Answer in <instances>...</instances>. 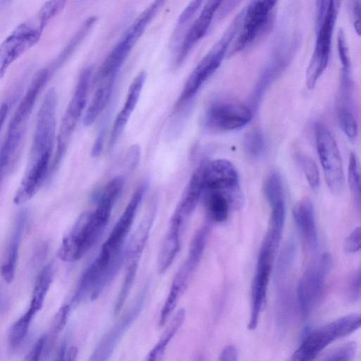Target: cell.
I'll return each instance as SVG.
<instances>
[{
	"mask_svg": "<svg viewBox=\"0 0 361 361\" xmlns=\"http://www.w3.org/2000/svg\"><path fill=\"white\" fill-rule=\"evenodd\" d=\"M342 0H314V35L313 51L306 70V85L314 87L326 68L332 39Z\"/></svg>",
	"mask_w": 361,
	"mask_h": 361,
	"instance_id": "6da1fadb",
	"label": "cell"
},
{
	"mask_svg": "<svg viewBox=\"0 0 361 361\" xmlns=\"http://www.w3.org/2000/svg\"><path fill=\"white\" fill-rule=\"evenodd\" d=\"M279 0H250L243 8L239 30L232 42L226 56L250 49L271 31L276 22Z\"/></svg>",
	"mask_w": 361,
	"mask_h": 361,
	"instance_id": "7a4b0ae2",
	"label": "cell"
},
{
	"mask_svg": "<svg viewBox=\"0 0 361 361\" xmlns=\"http://www.w3.org/2000/svg\"><path fill=\"white\" fill-rule=\"evenodd\" d=\"M286 23L274 40L269 56L255 87L251 108L258 105L264 91L288 66L301 44L302 38L299 27Z\"/></svg>",
	"mask_w": 361,
	"mask_h": 361,
	"instance_id": "3957f363",
	"label": "cell"
},
{
	"mask_svg": "<svg viewBox=\"0 0 361 361\" xmlns=\"http://www.w3.org/2000/svg\"><path fill=\"white\" fill-rule=\"evenodd\" d=\"M243 15V8L236 14L221 37L192 70L177 100L176 104L177 109L188 103L196 94L202 85L219 68L239 30Z\"/></svg>",
	"mask_w": 361,
	"mask_h": 361,
	"instance_id": "277c9868",
	"label": "cell"
},
{
	"mask_svg": "<svg viewBox=\"0 0 361 361\" xmlns=\"http://www.w3.org/2000/svg\"><path fill=\"white\" fill-rule=\"evenodd\" d=\"M92 73V66L85 68L80 73L74 92L61 119L56 137V149L51 162L48 178L59 169L67 152L78 121L85 111Z\"/></svg>",
	"mask_w": 361,
	"mask_h": 361,
	"instance_id": "5b68a950",
	"label": "cell"
},
{
	"mask_svg": "<svg viewBox=\"0 0 361 361\" xmlns=\"http://www.w3.org/2000/svg\"><path fill=\"white\" fill-rule=\"evenodd\" d=\"M50 20L39 8L33 17L18 25L0 44V79L13 62L39 41Z\"/></svg>",
	"mask_w": 361,
	"mask_h": 361,
	"instance_id": "8992f818",
	"label": "cell"
},
{
	"mask_svg": "<svg viewBox=\"0 0 361 361\" xmlns=\"http://www.w3.org/2000/svg\"><path fill=\"white\" fill-rule=\"evenodd\" d=\"M360 323V314L353 313L309 332L292 355V360L310 361L315 359L329 344L359 329Z\"/></svg>",
	"mask_w": 361,
	"mask_h": 361,
	"instance_id": "52a82bcc",
	"label": "cell"
},
{
	"mask_svg": "<svg viewBox=\"0 0 361 361\" xmlns=\"http://www.w3.org/2000/svg\"><path fill=\"white\" fill-rule=\"evenodd\" d=\"M57 94L54 88L46 93L39 107L29 162L51 159L56 139Z\"/></svg>",
	"mask_w": 361,
	"mask_h": 361,
	"instance_id": "ba28073f",
	"label": "cell"
},
{
	"mask_svg": "<svg viewBox=\"0 0 361 361\" xmlns=\"http://www.w3.org/2000/svg\"><path fill=\"white\" fill-rule=\"evenodd\" d=\"M331 263L330 253L323 252L312 261L299 280L296 295L303 317L309 315L320 300Z\"/></svg>",
	"mask_w": 361,
	"mask_h": 361,
	"instance_id": "9c48e42d",
	"label": "cell"
},
{
	"mask_svg": "<svg viewBox=\"0 0 361 361\" xmlns=\"http://www.w3.org/2000/svg\"><path fill=\"white\" fill-rule=\"evenodd\" d=\"M147 183L141 184L132 195L123 214L102 246L94 262L100 269L109 267L114 258L123 250V245L133 223L137 208L147 190Z\"/></svg>",
	"mask_w": 361,
	"mask_h": 361,
	"instance_id": "30bf717a",
	"label": "cell"
},
{
	"mask_svg": "<svg viewBox=\"0 0 361 361\" xmlns=\"http://www.w3.org/2000/svg\"><path fill=\"white\" fill-rule=\"evenodd\" d=\"M315 140L326 185L333 193L339 194L343 189L344 176L335 139L325 125L318 123L315 127Z\"/></svg>",
	"mask_w": 361,
	"mask_h": 361,
	"instance_id": "8fae6325",
	"label": "cell"
},
{
	"mask_svg": "<svg viewBox=\"0 0 361 361\" xmlns=\"http://www.w3.org/2000/svg\"><path fill=\"white\" fill-rule=\"evenodd\" d=\"M230 0H206L199 16L185 34L175 59L176 67L180 66L193 47L206 35L212 23L229 13Z\"/></svg>",
	"mask_w": 361,
	"mask_h": 361,
	"instance_id": "7c38bea8",
	"label": "cell"
},
{
	"mask_svg": "<svg viewBox=\"0 0 361 361\" xmlns=\"http://www.w3.org/2000/svg\"><path fill=\"white\" fill-rule=\"evenodd\" d=\"M204 192H223L228 197L232 207L237 208L240 205L239 176L231 161L218 159L204 163Z\"/></svg>",
	"mask_w": 361,
	"mask_h": 361,
	"instance_id": "4fadbf2b",
	"label": "cell"
},
{
	"mask_svg": "<svg viewBox=\"0 0 361 361\" xmlns=\"http://www.w3.org/2000/svg\"><path fill=\"white\" fill-rule=\"evenodd\" d=\"M252 109L235 100L214 102L203 116L204 125L212 130L229 131L242 128L250 122Z\"/></svg>",
	"mask_w": 361,
	"mask_h": 361,
	"instance_id": "5bb4252c",
	"label": "cell"
},
{
	"mask_svg": "<svg viewBox=\"0 0 361 361\" xmlns=\"http://www.w3.org/2000/svg\"><path fill=\"white\" fill-rule=\"evenodd\" d=\"M276 250L263 240L257 257L251 289V310L248 329L254 330L264 307L272 263Z\"/></svg>",
	"mask_w": 361,
	"mask_h": 361,
	"instance_id": "9a60e30c",
	"label": "cell"
},
{
	"mask_svg": "<svg viewBox=\"0 0 361 361\" xmlns=\"http://www.w3.org/2000/svg\"><path fill=\"white\" fill-rule=\"evenodd\" d=\"M90 212L80 215L69 233L63 238L57 255L64 262L79 260L99 238L90 225Z\"/></svg>",
	"mask_w": 361,
	"mask_h": 361,
	"instance_id": "2e32d148",
	"label": "cell"
},
{
	"mask_svg": "<svg viewBox=\"0 0 361 361\" xmlns=\"http://www.w3.org/2000/svg\"><path fill=\"white\" fill-rule=\"evenodd\" d=\"M51 75L47 67L41 69L36 73L14 112L8 128L25 130L28 118L31 115L37 97Z\"/></svg>",
	"mask_w": 361,
	"mask_h": 361,
	"instance_id": "e0dca14e",
	"label": "cell"
},
{
	"mask_svg": "<svg viewBox=\"0 0 361 361\" xmlns=\"http://www.w3.org/2000/svg\"><path fill=\"white\" fill-rule=\"evenodd\" d=\"M209 228L203 226L197 230L190 244L188 254L184 263L177 271L172 284L185 292L196 270L205 247Z\"/></svg>",
	"mask_w": 361,
	"mask_h": 361,
	"instance_id": "ac0fdd59",
	"label": "cell"
},
{
	"mask_svg": "<svg viewBox=\"0 0 361 361\" xmlns=\"http://www.w3.org/2000/svg\"><path fill=\"white\" fill-rule=\"evenodd\" d=\"M157 208V200L154 198L148 205L137 228L130 238L126 248L123 250L125 264L138 263L148 239Z\"/></svg>",
	"mask_w": 361,
	"mask_h": 361,
	"instance_id": "d6986e66",
	"label": "cell"
},
{
	"mask_svg": "<svg viewBox=\"0 0 361 361\" xmlns=\"http://www.w3.org/2000/svg\"><path fill=\"white\" fill-rule=\"evenodd\" d=\"M204 165L192 173L171 216L183 224L193 213L204 192Z\"/></svg>",
	"mask_w": 361,
	"mask_h": 361,
	"instance_id": "ffe728a7",
	"label": "cell"
},
{
	"mask_svg": "<svg viewBox=\"0 0 361 361\" xmlns=\"http://www.w3.org/2000/svg\"><path fill=\"white\" fill-rule=\"evenodd\" d=\"M146 77V72L145 71H142L131 82L123 106L117 114L113 124L109 138L110 148H112L115 145L124 130L138 102Z\"/></svg>",
	"mask_w": 361,
	"mask_h": 361,
	"instance_id": "44dd1931",
	"label": "cell"
},
{
	"mask_svg": "<svg viewBox=\"0 0 361 361\" xmlns=\"http://www.w3.org/2000/svg\"><path fill=\"white\" fill-rule=\"evenodd\" d=\"M295 226L305 245L314 250L318 245V235L315 224L314 209L311 200L304 197L293 209Z\"/></svg>",
	"mask_w": 361,
	"mask_h": 361,
	"instance_id": "7402d4cb",
	"label": "cell"
},
{
	"mask_svg": "<svg viewBox=\"0 0 361 361\" xmlns=\"http://www.w3.org/2000/svg\"><path fill=\"white\" fill-rule=\"evenodd\" d=\"M145 291L141 293L133 307L102 338L90 358L91 360H105L108 359L122 334L133 322L140 311L145 298Z\"/></svg>",
	"mask_w": 361,
	"mask_h": 361,
	"instance_id": "603a6c76",
	"label": "cell"
},
{
	"mask_svg": "<svg viewBox=\"0 0 361 361\" xmlns=\"http://www.w3.org/2000/svg\"><path fill=\"white\" fill-rule=\"evenodd\" d=\"M25 220L26 213L21 212L18 215L13 235L2 259L1 274L4 280L8 283H11L15 277L19 245Z\"/></svg>",
	"mask_w": 361,
	"mask_h": 361,
	"instance_id": "cb8c5ba5",
	"label": "cell"
},
{
	"mask_svg": "<svg viewBox=\"0 0 361 361\" xmlns=\"http://www.w3.org/2000/svg\"><path fill=\"white\" fill-rule=\"evenodd\" d=\"M134 46L135 44L123 36L104 59L96 75L95 81L99 82L109 78H116Z\"/></svg>",
	"mask_w": 361,
	"mask_h": 361,
	"instance_id": "d4e9b609",
	"label": "cell"
},
{
	"mask_svg": "<svg viewBox=\"0 0 361 361\" xmlns=\"http://www.w3.org/2000/svg\"><path fill=\"white\" fill-rule=\"evenodd\" d=\"M183 224L171 219L169 229L161 246L157 267L160 273L165 272L173 262L180 246V230Z\"/></svg>",
	"mask_w": 361,
	"mask_h": 361,
	"instance_id": "484cf974",
	"label": "cell"
},
{
	"mask_svg": "<svg viewBox=\"0 0 361 361\" xmlns=\"http://www.w3.org/2000/svg\"><path fill=\"white\" fill-rule=\"evenodd\" d=\"M116 78L99 81L90 103L84 111L82 123L85 126H92L107 105L113 90Z\"/></svg>",
	"mask_w": 361,
	"mask_h": 361,
	"instance_id": "4316f807",
	"label": "cell"
},
{
	"mask_svg": "<svg viewBox=\"0 0 361 361\" xmlns=\"http://www.w3.org/2000/svg\"><path fill=\"white\" fill-rule=\"evenodd\" d=\"M97 21V16H90L82 23L60 54L56 57L49 66H48V68H49L52 74L59 70L71 58L85 39L92 32Z\"/></svg>",
	"mask_w": 361,
	"mask_h": 361,
	"instance_id": "83f0119b",
	"label": "cell"
},
{
	"mask_svg": "<svg viewBox=\"0 0 361 361\" xmlns=\"http://www.w3.org/2000/svg\"><path fill=\"white\" fill-rule=\"evenodd\" d=\"M167 0H153V1L135 19L128 27L123 36L134 44L142 37L145 30L157 16Z\"/></svg>",
	"mask_w": 361,
	"mask_h": 361,
	"instance_id": "f1b7e54d",
	"label": "cell"
},
{
	"mask_svg": "<svg viewBox=\"0 0 361 361\" xmlns=\"http://www.w3.org/2000/svg\"><path fill=\"white\" fill-rule=\"evenodd\" d=\"M185 318V310L180 309L169 323L156 345L148 353L147 360L157 361L163 358L169 343L183 324Z\"/></svg>",
	"mask_w": 361,
	"mask_h": 361,
	"instance_id": "f546056e",
	"label": "cell"
},
{
	"mask_svg": "<svg viewBox=\"0 0 361 361\" xmlns=\"http://www.w3.org/2000/svg\"><path fill=\"white\" fill-rule=\"evenodd\" d=\"M24 133L25 131L7 130L6 137L0 149V185L20 146Z\"/></svg>",
	"mask_w": 361,
	"mask_h": 361,
	"instance_id": "4dcf8cb0",
	"label": "cell"
},
{
	"mask_svg": "<svg viewBox=\"0 0 361 361\" xmlns=\"http://www.w3.org/2000/svg\"><path fill=\"white\" fill-rule=\"evenodd\" d=\"M52 279V266L51 264H48L41 270L35 283L30 305L28 308L34 314L42 307Z\"/></svg>",
	"mask_w": 361,
	"mask_h": 361,
	"instance_id": "1f68e13d",
	"label": "cell"
},
{
	"mask_svg": "<svg viewBox=\"0 0 361 361\" xmlns=\"http://www.w3.org/2000/svg\"><path fill=\"white\" fill-rule=\"evenodd\" d=\"M206 204L209 214L214 221L223 222L228 218L231 202L223 192L218 191H207Z\"/></svg>",
	"mask_w": 361,
	"mask_h": 361,
	"instance_id": "d6a6232c",
	"label": "cell"
},
{
	"mask_svg": "<svg viewBox=\"0 0 361 361\" xmlns=\"http://www.w3.org/2000/svg\"><path fill=\"white\" fill-rule=\"evenodd\" d=\"M264 194L269 204L285 202L283 183L279 173L271 171L264 183Z\"/></svg>",
	"mask_w": 361,
	"mask_h": 361,
	"instance_id": "836d02e7",
	"label": "cell"
},
{
	"mask_svg": "<svg viewBox=\"0 0 361 361\" xmlns=\"http://www.w3.org/2000/svg\"><path fill=\"white\" fill-rule=\"evenodd\" d=\"M70 305H64L60 307L54 315L48 334L46 336L44 351L48 353L52 348L56 338L64 328L70 312Z\"/></svg>",
	"mask_w": 361,
	"mask_h": 361,
	"instance_id": "e575fe53",
	"label": "cell"
},
{
	"mask_svg": "<svg viewBox=\"0 0 361 361\" xmlns=\"http://www.w3.org/2000/svg\"><path fill=\"white\" fill-rule=\"evenodd\" d=\"M34 314L30 310L23 314L11 326L8 334V344L11 349L19 348L25 338Z\"/></svg>",
	"mask_w": 361,
	"mask_h": 361,
	"instance_id": "d590c367",
	"label": "cell"
},
{
	"mask_svg": "<svg viewBox=\"0 0 361 361\" xmlns=\"http://www.w3.org/2000/svg\"><path fill=\"white\" fill-rule=\"evenodd\" d=\"M137 267L138 263L126 264V271L123 283L114 305V315H116L120 312V310H121L122 307L123 306V304L126 302V300L134 283L137 274Z\"/></svg>",
	"mask_w": 361,
	"mask_h": 361,
	"instance_id": "8d00e7d4",
	"label": "cell"
},
{
	"mask_svg": "<svg viewBox=\"0 0 361 361\" xmlns=\"http://www.w3.org/2000/svg\"><path fill=\"white\" fill-rule=\"evenodd\" d=\"M348 183L355 207L360 209V175L357 157L350 153L348 169Z\"/></svg>",
	"mask_w": 361,
	"mask_h": 361,
	"instance_id": "74e56055",
	"label": "cell"
},
{
	"mask_svg": "<svg viewBox=\"0 0 361 361\" xmlns=\"http://www.w3.org/2000/svg\"><path fill=\"white\" fill-rule=\"evenodd\" d=\"M243 147L250 157H259L265 149V139L263 133L258 129L248 132L244 137Z\"/></svg>",
	"mask_w": 361,
	"mask_h": 361,
	"instance_id": "f35d334b",
	"label": "cell"
},
{
	"mask_svg": "<svg viewBox=\"0 0 361 361\" xmlns=\"http://www.w3.org/2000/svg\"><path fill=\"white\" fill-rule=\"evenodd\" d=\"M356 350V343L349 341L327 352L320 360L324 361H350L354 358Z\"/></svg>",
	"mask_w": 361,
	"mask_h": 361,
	"instance_id": "ab89813d",
	"label": "cell"
},
{
	"mask_svg": "<svg viewBox=\"0 0 361 361\" xmlns=\"http://www.w3.org/2000/svg\"><path fill=\"white\" fill-rule=\"evenodd\" d=\"M337 116L339 124L343 131L352 141H355L357 137V124L352 111L337 110Z\"/></svg>",
	"mask_w": 361,
	"mask_h": 361,
	"instance_id": "60d3db41",
	"label": "cell"
},
{
	"mask_svg": "<svg viewBox=\"0 0 361 361\" xmlns=\"http://www.w3.org/2000/svg\"><path fill=\"white\" fill-rule=\"evenodd\" d=\"M300 161L308 184L312 189L319 185V173L315 162L309 157L302 155Z\"/></svg>",
	"mask_w": 361,
	"mask_h": 361,
	"instance_id": "b9f144b4",
	"label": "cell"
},
{
	"mask_svg": "<svg viewBox=\"0 0 361 361\" xmlns=\"http://www.w3.org/2000/svg\"><path fill=\"white\" fill-rule=\"evenodd\" d=\"M206 0H191L180 13L178 20V27L180 30L187 25Z\"/></svg>",
	"mask_w": 361,
	"mask_h": 361,
	"instance_id": "7bdbcfd3",
	"label": "cell"
},
{
	"mask_svg": "<svg viewBox=\"0 0 361 361\" xmlns=\"http://www.w3.org/2000/svg\"><path fill=\"white\" fill-rule=\"evenodd\" d=\"M347 293L348 298L353 301L360 298V268L355 269L350 275L348 286Z\"/></svg>",
	"mask_w": 361,
	"mask_h": 361,
	"instance_id": "ee69618b",
	"label": "cell"
},
{
	"mask_svg": "<svg viewBox=\"0 0 361 361\" xmlns=\"http://www.w3.org/2000/svg\"><path fill=\"white\" fill-rule=\"evenodd\" d=\"M361 229L360 226L356 227L345 240L344 248L348 253H355L360 250Z\"/></svg>",
	"mask_w": 361,
	"mask_h": 361,
	"instance_id": "f6af8a7d",
	"label": "cell"
},
{
	"mask_svg": "<svg viewBox=\"0 0 361 361\" xmlns=\"http://www.w3.org/2000/svg\"><path fill=\"white\" fill-rule=\"evenodd\" d=\"M46 336H40L32 346L30 352L26 355L25 360L37 361L43 354L45 348Z\"/></svg>",
	"mask_w": 361,
	"mask_h": 361,
	"instance_id": "bcb514c9",
	"label": "cell"
},
{
	"mask_svg": "<svg viewBox=\"0 0 361 361\" xmlns=\"http://www.w3.org/2000/svg\"><path fill=\"white\" fill-rule=\"evenodd\" d=\"M140 155V150L138 145H134L129 149L125 161L127 169L132 170L137 166L139 161Z\"/></svg>",
	"mask_w": 361,
	"mask_h": 361,
	"instance_id": "7dc6e473",
	"label": "cell"
},
{
	"mask_svg": "<svg viewBox=\"0 0 361 361\" xmlns=\"http://www.w3.org/2000/svg\"><path fill=\"white\" fill-rule=\"evenodd\" d=\"M238 353L233 345H228L224 348L219 354V360L221 361H236Z\"/></svg>",
	"mask_w": 361,
	"mask_h": 361,
	"instance_id": "c3c4849f",
	"label": "cell"
},
{
	"mask_svg": "<svg viewBox=\"0 0 361 361\" xmlns=\"http://www.w3.org/2000/svg\"><path fill=\"white\" fill-rule=\"evenodd\" d=\"M104 133H105L104 130H102L99 133V134L94 142L93 147L92 148V152H91V154L93 157H97L99 156V154H101V152L102 151L103 145H104Z\"/></svg>",
	"mask_w": 361,
	"mask_h": 361,
	"instance_id": "681fc988",
	"label": "cell"
},
{
	"mask_svg": "<svg viewBox=\"0 0 361 361\" xmlns=\"http://www.w3.org/2000/svg\"><path fill=\"white\" fill-rule=\"evenodd\" d=\"M8 110L9 108L8 104L7 103H3L0 106V132L7 117Z\"/></svg>",
	"mask_w": 361,
	"mask_h": 361,
	"instance_id": "f907efd6",
	"label": "cell"
},
{
	"mask_svg": "<svg viewBox=\"0 0 361 361\" xmlns=\"http://www.w3.org/2000/svg\"><path fill=\"white\" fill-rule=\"evenodd\" d=\"M78 350L76 347H71L67 351L66 358L68 360H74L76 357Z\"/></svg>",
	"mask_w": 361,
	"mask_h": 361,
	"instance_id": "816d5d0a",
	"label": "cell"
},
{
	"mask_svg": "<svg viewBox=\"0 0 361 361\" xmlns=\"http://www.w3.org/2000/svg\"><path fill=\"white\" fill-rule=\"evenodd\" d=\"M360 6V0H351V6Z\"/></svg>",
	"mask_w": 361,
	"mask_h": 361,
	"instance_id": "f5cc1de1",
	"label": "cell"
}]
</instances>
